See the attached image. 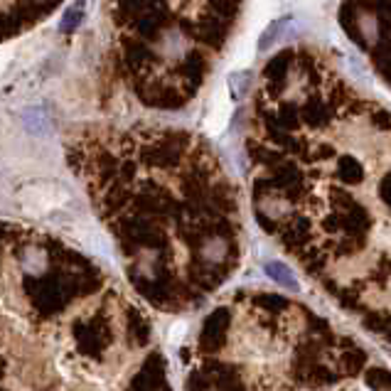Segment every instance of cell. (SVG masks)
<instances>
[{
    "mask_svg": "<svg viewBox=\"0 0 391 391\" xmlns=\"http://www.w3.org/2000/svg\"><path fill=\"white\" fill-rule=\"evenodd\" d=\"M84 160L128 278L172 315L207 310L249 259V202L212 143L183 128L101 130Z\"/></svg>",
    "mask_w": 391,
    "mask_h": 391,
    "instance_id": "2",
    "label": "cell"
},
{
    "mask_svg": "<svg viewBox=\"0 0 391 391\" xmlns=\"http://www.w3.org/2000/svg\"><path fill=\"white\" fill-rule=\"evenodd\" d=\"M20 268L27 276H45L49 271V254L35 244L25 246L20 251Z\"/></svg>",
    "mask_w": 391,
    "mask_h": 391,
    "instance_id": "6",
    "label": "cell"
},
{
    "mask_svg": "<svg viewBox=\"0 0 391 391\" xmlns=\"http://www.w3.org/2000/svg\"><path fill=\"white\" fill-rule=\"evenodd\" d=\"M241 0H111L125 82L155 109L192 104L220 64Z\"/></svg>",
    "mask_w": 391,
    "mask_h": 391,
    "instance_id": "4",
    "label": "cell"
},
{
    "mask_svg": "<svg viewBox=\"0 0 391 391\" xmlns=\"http://www.w3.org/2000/svg\"><path fill=\"white\" fill-rule=\"evenodd\" d=\"M183 391H391V362L291 293L227 291L180 350Z\"/></svg>",
    "mask_w": 391,
    "mask_h": 391,
    "instance_id": "3",
    "label": "cell"
},
{
    "mask_svg": "<svg viewBox=\"0 0 391 391\" xmlns=\"http://www.w3.org/2000/svg\"><path fill=\"white\" fill-rule=\"evenodd\" d=\"M79 22H82V8H69L67 13H64L62 22H59V30L64 32V35H72L74 30L79 27Z\"/></svg>",
    "mask_w": 391,
    "mask_h": 391,
    "instance_id": "7",
    "label": "cell"
},
{
    "mask_svg": "<svg viewBox=\"0 0 391 391\" xmlns=\"http://www.w3.org/2000/svg\"><path fill=\"white\" fill-rule=\"evenodd\" d=\"M254 224L391 362V106L315 47L261 69L241 125Z\"/></svg>",
    "mask_w": 391,
    "mask_h": 391,
    "instance_id": "1",
    "label": "cell"
},
{
    "mask_svg": "<svg viewBox=\"0 0 391 391\" xmlns=\"http://www.w3.org/2000/svg\"><path fill=\"white\" fill-rule=\"evenodd\" d=\"M344 20L379 79L391 89V0H347Z\"/></svg>",
    "mask_w": 391,
    "mask_h": 391,
    "instance_id": "5",
    "label": "cell"
},
{
    "mask_svg": "<svg viewBox=\"0 0 391 391\" xmlns=\"http://www.w3.org/2000/svg\"><path fill=\"white\" fill-rule=\"evenodd\" d=\"M84 6V0H77V8H82Z\"/></svg>",
    "mask_w": 391,
    "mask_h": 391,
    "instance_id": "8",
    "label": "cell"
}]
</instances>
